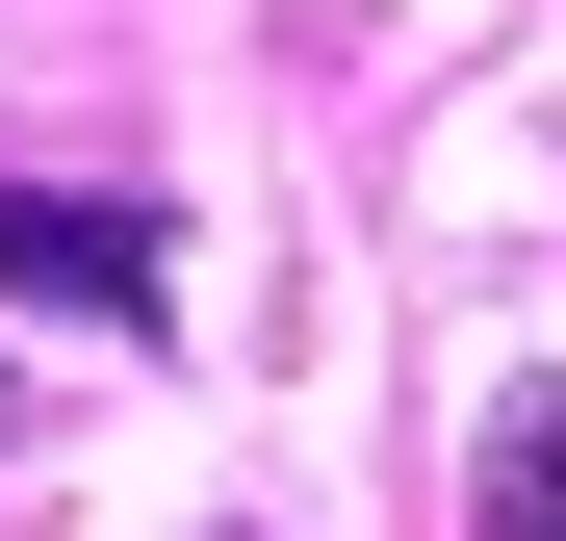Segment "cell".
<instances>
[{
  "label": "cell",
  "instance_id": "cell-1",
  "mask_svg": "<svg viewBox=\"0 0 566 541\" xmlns=\"http://www.w3.org/2000/svg\"><path fill=\"white\" fill-rule=\"evenodd\" d=\"M0 284L77 310V335H155V310H180V232L129 207V180H0Z\"/></svg>",
  "mask_w": 566,
  "mask_h": 541
},
{
  "label": "cell",
  "instance_id": "cell-2",
  "mask_svg": "<svg viewBox=\"0 0 566 541\" xmlns=\"http://www.w3.org/2000/svg\"><path fill=\"white\" fill-rule=\"evenodd\" d=\"M463 541H566V387L490 413V490H463Z\"/></svg>",
  "mask_w": 566,
  "mask_h": 541
},
{
  "label": "cell",
  "instance_id": "cell-3",
  "mask_svg": "<svg viewBox=\"0 0 566 541\" xmlns=\"http://www.w3.org/2000/svg\"><path fill=\"white\" fill-rule=\"evenodd\" d=\"M0 438H27V387H0Z\"/></svg>",
  "mask_w": 566,
  "mask_h": 541
}]
</instances>
